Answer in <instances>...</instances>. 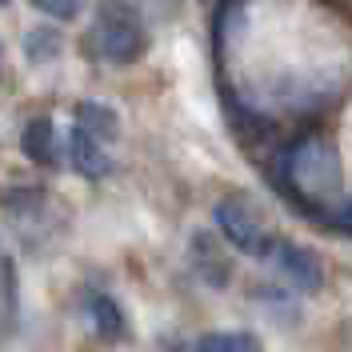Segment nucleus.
<instances>
[{"instance_id": "f257e3e1", "label": "nucleus", "mask_w": 352, "mask_h": 352, "mask_svg": "<svg viewBox=\"0 0 352 352\" xmlns=\"http://www.w3.org/2000/svg\"><path fill=\"white\" fill-rule=\"evenodd\" d=\"M285 180L308 200H336L344 192V173L340 156L324 136H305L296 140L285 156Z\"/></svg>"}, {"instance_id": "f03ea898", "label": "nucleus", "mask_w": 352, "mask_h": 352, "mask_svg": "<svg viewBox=\"0 0 352 352\" xmlns=\"http://www.w3.org/2000/svg\"><path fill=\"white\" fill-rule=\"evenodd\" d=\"M96 48L112 65H136L148 52L144 24H140V16L132 12L124 0H100V12H96Z\"/></svg>"}, {"instance_id": "7ed1b4c3", "label": "nucleus", "mask_w": 352, "mask_h": 352, "mask_svg": "<svg viewBox=\"0 0 352 352\" xmlns=\"http://www.w3.org/2000/svg\"><path fill=\"white\" fill-rule=\"evenodd\" d=\"M217 228L220 236L232 244L236 252L244 256H272V248H276V232H272V224L248 204L244 197H228L217 204Z\"/></svg>"}, {"instance_id": "20e7f679", "label": "nucleus", "mask_w": 352, "mask_h": 352, "mask_svg": "<svg viewBox=\"0 0 352 352\" xmlns=\"http://www.w3.org/2000/svg\"><path fill=\"white\" fill-rule=\"evenodd\" d=\"M272 256H276V264H280V272L292 280V288H300V292H316V288L324 285V264H320V256H316L312 248H305V244L276 241Z\"/></svg>"}, {"instance_id": "39448f33", "label": "nucleus", "mask_w": 352, "mask_h": 352, "mask_svg": "<svg viewBox=\"0 0 352 352\" xmlns=\"http://www.w3.org/2000/svg\"><path fill=\"white\" fill-rule=\"evenodd\" d=\"M68 156H72V168L80 176H88V180H100L112 168V160L100 148V140H92L85 129H72V136H68Z\"/></svg>"}, {"instance_id": "423d86ee", "label": "nucleus", "mask_w": 352, "mask_h": 352, "mask_svg": "<svg viewBox=\"0 0 352 352\" xmlns=\"http://www.w3.org/2000/svg\"><path fill=\"white\" fill-rule=\"evenodd\" d=\"M76 129H85L92 140H116L120 136V116L100 100H85V104H76Z\"/></svg>"}, {"instance_id": "0eeeda50", "label": "nucleus", "mask_w": 352, "mask_h": 352, "mask_svg": "<svg viewBox=\"0 0 352 352\" xmlns=\"http://www.w3.org/2000/svg\"><path fill=\"white\" fill-rule=\"evenodd\" d=\"M24 156L36 160V164H56V132H52L48 116L28 120V129H24Z\"/></svg>"}, {"instance_id": "6e6552de", "label": "nucleus", "mask_w": 352, "mask_h": 352, "mask_svg": "<svg viewBox=\"0 0 352 352\" xmlns=\"http://www.w3.org/2000/svg\"><path fill=\"white\" fill-rule=\"evenodd\" d=\"M88 312H92V320H96V332H100L104 340H124V316H120L116 300H109L104 292H96V296L88 300Z\"/></svg>"}, {"instance_id": "1a4fd4ad", "label": "nucleus", "mask_w": 352, "mask_h": 352, "mask_svg": "<svg viewBox=\"0 0 352 352\" xmlns=\"http://www.w3.org/2000/svg\"><path fill=\"white\" fill-rule=\"evenodd\" d=\"M197 352H264L252 332H208L200 336Z\"/></svg>"}, {"instance_id": "9d476101", "label": "nucleus", "mask_w": 352, "mask_h": 352, "mask_svg": "<svg viewBox=\"0 0 352 352\" xmlns=\"http://www.w3.org/2000/svg\"><path fill=\"white\" fill-rule=\"evenodd\" d=\"M56 52H60V36H56V32H48V28H36V32H28V56H32V60L56 56Z\"/></svg>"}, {"instance_id": "9b49d317", "label": "nucleus", "mask_w": 352, "mask_h": 352, "mask_svg": "<svg viewBox=\"0 0 352 352\" xmlns=\"http://www.w3.org/2000/svg\"><path fill=\"white\" fill-rule=\"evenodd\" d=\"M80 4L85 0H32V8L44 12V16H52V21H72L80 12Z\"/></svg>"}, {"instance_id": "f8f14e48", "label": "nucleus", "mask_w": 352, "mask_h": 352, "mask_svg": "<svg viewBox=\"0 0 352 352\" xmlns=\"http://www.w3.org/2000/svg\"><path fill=\"white\" fill-rule=\"evenodd\" d=\"M344 220H349V224H352V208H349V212H344Z\"/></svg>"}, {"instance_id": "ddd939ff", "label": "nucleus", "mask_w": 352, "mask_h": 352, "mask_svg": "<svg viewBox=\"0 0 352 352\" xmlns=\"http://www.w3.org/2000/svg\"><path fill=\"white\" fill-rule=\"evenodd\" d=\"M0 4H4V0H0Z\"/></svg>"}]
</instances>
